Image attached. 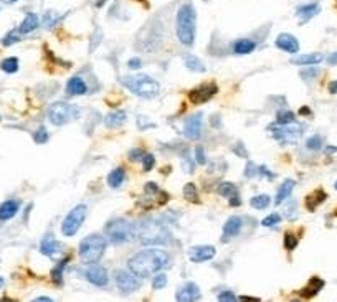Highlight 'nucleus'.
Segmentation results:
<instances>
[{
    "label": "nucleus",
    "instance_id": "obj_14",
    "mask_svg": "<svg viewBox=\"0 0 337 302\" xmlns=\"http://www.w3.org/2000/svg\"><path fill=\"white\" fill-rule=\"evenodd\" d=\"M202 119H204L202 113L192 114V116H188L187 118L185 126H184V134L188 137V139L195 141L202 135Z\"/></svg>",
    "mask_w": 337,
    "mask_h": 302
},
{
    "label": "nucleus",
    "instance_id": "obj_1",
    "mask_svg": "<svg viewBox=\"0 0 337 302\" xmlns=\"http://www.w3.org/2000/svg\"><path fill=\"white\" fill-rule=\"evenodd\" d=\"M168 261H171V256L165 251L157 248H147L136 253L127 261V266H129V271L136 274L139 279H146L156 276L162 269H165L168 266Z\"/></svg>",
    "mask_w": 337,
    "mask_h": 302
},
{
    "label": "nucleus",
    "instance_id": "obj_11",
    "mask_svg": "<svg viewBox=\"0 0 337 302\" xmlns=\"http://www.w3.org/2000/svg\"><path fill=\"white\" fill-rule=\"evenodd\" d=\"M85 278L90 281L91 284L98 286V287H104L109 283V274H107L106 267L99 266V264H90L85 271Z\"/></svg>",
    "mask_w": 337,
    "mask_h": 302
},
{
    "label": "nucleus",
    "instance_id": "obj_41",
    "mask_svg": "<svg viewBox=\"0 0 337 302\" xmlns=\"http://www.w3.org/2000/svg\"><path fill=\"white\" fill-rule=\"evenodd\" d=\"M20 33L17 32V30H13V32H10V33H7V37L2 40V45L4 46H12L13 43H17V42H20Z\"/></svg>",
    "mask_w": 337,
    "mask_h": 302
},
{
    "label": "nucleus",
    "instance_id": "obj_54",
    "mask_svg": "<svg viewBox=\"0 0 337 302\" xmlns=\"http://www.w3.org/2000/svg\"><path fill=\"white\" fill-rule=\"evenodd\" d=\"M32 302H53V299H51V297H46V296H40V297H37V299H33Z\"/></svg>",
    "mask_w": 337,
    "mask_h": 302
},
{
    "label": "nucleus",
    "instance_id": "obj_52",
    "mask_svg": "<svg viewBox=\"0 0 337 302\" xmlns=\"http://www.w3.org/2000/svg\"><path fill=\"white\" fill-rule=\"evenodd\" d=\"M327 63L329 65H337V51H334V53H331L327 57Z\"/></svg>",
    "mask_w": 337,
    "mask_h": 302
},
{
    "label": "nucleus",
    "instance_id": "obj_31",
    "mask_svg": "<svg viewBox=\"0 0 337 302\" xmlns=\"http://www.w3.org/2000/svg\"><path fill=\"white\" fill-rule=\"evenodd\" d=\"M218 194L221 197H227V198H233L238 195V188L237 185L232 183V182H221L218 185Z\"/></svg>",
    "mask_w": 337,
    "mask_h": 302
},
{
    "label": "nucleus",
    "instance_id": "obj_45",
    "mask_svg": "<svg viewBox=\"0 0 337 302\" xmlns=\"http://www.w3.org/2000/svg\"><path fill=\"white\" fill-rule=\"evenodd\" d=\"M195 160H197L200 166H205V162H207V159H205V150H204V147H195Z\"/></svg>",
    "mask_w": 337,
    "mask_h": 302
},
{
    "label": "nucleus",
    "instance_id": "obj_39",
    "mask_svg": "<svg viewBox=\"0 0 337 302\" xmlns=\"http://www.w3.org/2000/svg\"><path fill=\"white\" fill-rule=\"evenodd\" d=\"M165 286H167V276H165V274H162V272L156 274L154 279H152V287H154V289H162V287H165Z\"/></svg>",
    "mask_w": 337,
    "mask_h": 302
},
{
    "label": "nucleus",
    "instance_id": "obj_29",
    "mask_svg": "<svg viewBox=\"0 0 337 302\" xmlns=\"http://www.w3.org/2000/svg\"><path fill=\"white\" fill-rule=\"evenodd\" d=\"M126 119H127V114L124 111H113L106 116L104 122L107 127H121L126 122Z\"/></svg>",
    "mask_w": 337,
    "mask_h": 302
},
{
    "label": "nucleus",
    "instance_id": "obj_26",
    "mask_svg": "<svg viewBox=\"0 0 337 302\" xmlns=\"http://www.w3.org/2000/svg\"><path fill=\"white\" fill-rule=\"evenodd\" d=\"M294 185H296V182L294 180H285L281 185H279V188H278V194H276V198H274V205H281L285 200H288V197L291 195V191H293V188H294Z\"/></svg>",
    "mask_w": 337,
    "mask_h": 302
},
{
    "label": "nucleus",
    "instance_id": "obj_51",
    "mask_svg": "<svg viewBox=\"0 0 337 302\" xmlns=\"http://www.w3.org/2000/svg\"><path fill=\"white\" fill-rule=\"evenodd\" d=\"M258 174H260V175H266V177L269 178V180H273V177H274V175H273V174L269 172V170H268V169L265 167V166L258 167Z\"/></svg>",
    "mask_w": 337,
    "mask_h": 302
},
{
    "label": "nucleus",
    "instance_id": "obj_43",
    "mask_svg": "<svg viewBox=\"0 0 337 302\" xmlns=\"http://www.w3.org/2000/svg\"><path fill=\"white\" fill-rule=\"evenodd\" d=\"M279 222H281V216H279L278 213H271V215H268L265 219H263L261 225H263V226H266V228H269V226L278 225Z\"/></svg>",
    "mask_w": 337,
    "mask_h": 302
},
{
    "label": "nucleus",
    "instance_id": "obj_37",
    "mask_svg": "<svg viewBox=\"0 0 337 302\" xmlns=\"http://www.w3.org/2000/svg\"><path fill=\"white\" fill-rule=\"evenodd\" d=\"M298 243H299L298 236L293 235L291 231H288L286 235H285V248H286L288 251H293L296 246H298Z\"/></svg>",
    "mask_w": 337,
    "mask_h": 302
},
{
    "label": "nucleus",
    "instance_id": "obj_44",
    "mask_svg": "<svg viewBox=\"0 0 337 302\" xmlns=\"http://www.w3.org/2000/svg\"><path fill=\"white\" fill-rule=\"evenodd\" d=\"M218 302H238V299L232 291H223L218 294Z\"/></svg>",
    "mask_w": 337,
    "mask_h": 302
},
{
    "label": "nucleus",
    "instance_id": "obj_57",
    "mask_svg": "<svg viewBox=\"0 0 337 302\" xmlns=\"http://www.w3.org/2000/svg\"><path fill=\"white\" fill-rule=\"evenodd\" d=\"M240 300H241V302H260V299H258V297H248V296L240 297Z\"/></svg>",
    "mask_w": 337,
    "mask_h": 302
},
{
    "label": "nucleus",
    "instance_id": "obj_62",
    "mask_svg": "<svg viewBox=\"0 0 337 302\" xmlns=\"http://www.w3.org/2000/svg\"><path fill=\"white\" fill-rule=\"evenodd\" d=\"M334 188H335V190H337V182H335V183H334Z\"/></svg>",
    "mask_w": 337,
    "mask_h": 302
},
{
    "label": "nucleus",
    "instance_id": "obj_2",
    "mask_svg": "<svg viewBox=\"0 0 337 302\" xmlns=\"http://www.w3.org/2000/svg\"><path fill=\"white\" fill-rule=\"evenodd\" d=\"M175 30L177 38L184 46H192L195 42V33H197V12L192 4H184L177 12L175 20Z\"/></svg>",
    "mask_w": 337,
    "mask_h": 302
},
{
    "label": "nucleus",
    "instance_id": "obj_32",
    "mask_svg": "<svg viewBox=\"0 0 337 302\" xmlns=\"http://www.w3.org/2000/svg\"><path fill=\"white\" fill-rule=\"evenodd\" d=\"M269 203H271V198H269V195H266V194L255 195L250 200V205L256 210H265L266 207H269Z\"/></svg>",
    "mask_w": 337,
    "mask_h": 302
},
{
    "label": "nucleus",
    "instance_id": "obj_20",
    "mask_svg": "<svg viewBox=\"0 0 337 302\" xmlns=\"http://www.w3.org/2000/svg\"><path fill=\"white\" fill-rule=\"evenodd\" d=\"M321 12V7L318 2H311V4H306V5H301L298 7V17L301 18V23H306L309 22L313 17H316L318 13Z\"/></svg>",
    "mask_w": 337,
    "mask_h": 302
},
{
    "label": "nucleus",
    "instance_id": "obj_25",
    "mask_svg": "<svg viewBox=\"0 0 337 302\" xmlns=\"http://www.w3.org/2000/svg\"><path fill=\"white\" fill-rule=\"evenodd\" d=\"M255 48H256V42H253L250 38H240L232 45L233 53H237V54H248L255 51Z\"/></svg>",
    "mask_w": 337,
    "mask_h": 302
},
{
    "label": "nucleus",
    "instance_id": "obj_49",
    "mask_svg": "<svg viewBox=\"0 0 337 302\" xmlns=\"http://www.w3.org/2000/svg\"><path fill=\"white\" fill-rule=\"evenodd\" d=\"M55 22H57L55 13H53V12H48V13H46V17H45V25H46V26H51Z\"/></svg>",
    "mask_w": 337,
    "mask_h": 302
},
{
    "label": "nucleus",
    "instance_id": "obj_38",
    "mask_svg": "<svg viewBox=\"0 0 337 302\" xmlns=\"http://www.w3.org/2000/svg\"><path fill=\"white\" fill-rule=\"evenodd\" d=\"M306 147L309 150H319L322 147V137L321 135H313L306 141Z\"/></svg>",
    "mask_w": 337,
    "mask_h": 302
},
{
    "label": "nucleus",
    "instance_id": "obj_6",
    "mask_svg": "<svg viewBox=\"0 0 337 302\" xmlns=\"http://www.w3.org/2000/svg\"><path fill=\"white\" fill-rule=\"evenodd\" d=\"M136 235H137L136 225L131 223L129 219L114 218L106 225V239L113 244H124L134 239Z\"/></svg>",
    "mask_w": 337,
    "mask_h": 302
},
{
    "label": "nucleus",
    "instance_id": "obj_23",
    "mask_svg": "<svg viewBox=\"0 0 337 302\" xmlns=\"http://www.w3.org/2000/svg\"><path fill=\"white\" fill-rule=\"evenodd\" d=\"M324 287V281L321 278H311V281L306 284L304 289L301 291V296L306 297V299H311L314 296H318V292Z\"/></svg>",
    "mask_w": 337,
    "mask_h": 302
},
{
    "label": "nucleus",
    "instance_id": "obj_16",
    "mask_svg": "<svg viewBox=\"0 0 337 302\" xmlns=\"http://www.w3.org/2000/svg\"><path fill=\"white\" fill-rule=\"evenodd\" d=\"M269 129L274 130L276 139H289V141H296L302 134V130H304L302 124H288V126H281L279 129L271 126Z\"/></svg>",
    "mask_w": 337,
    "mask_h": 302
},
{
    "label": "nucleus",
    "instance_id": "obj_9",
    "mask_svg": "<svg viewBox=\"0 0 337 302\" xmlns=\"http://www.w3.org/2000/svg\"><path fill=\"white\" fill-rule=\"evenodd\" d=\"M114 281H116L118 289L123 294H131L141 287V279L136 274H132L131 271H126V269H118L114 272Z\"/></svg>",
    "mask_w": 337,
    "mask_h": 302
},
{
    "label": "nucleus",
    "instance_id": "obj_18",
    "mask_svg": "<svg viewBox=\"0 0 337 302\" xmlns=\"http://www.w3.org/2000/svg\"><path fill=\"white\" fill-rule=\"evenodd\" d=\"M274 45L279 48L281 51L286 53H298L299 51V42L298 38L291 33H279L278 38H276Z\"/></svg>",
    "mask_w": 337,
    "mask_h": 302
},
{
    "label": "nucleus",
    "instance_id": "obj_12",
    "mask_svg": "<svg viewBox=\"0 0 337 302\" xmlns=\"http://www.w3.org/2000/svg\"><path fill=\"white\" fill-rule=\"evenodd\" d=\"M217 255V250L210 244H202V246H193V248L188 250V258H190L192 263H207L215 258Z\"/></svg>",
    "mask_w": 337,
    "mask_h": 302
},
{
    "label": "nucleus",
    "instance_id": "obj_46",
    "mask_svg": "<svg viewBox=\"0 0 337 302\" xmlns=\"http://www.w3.org/2000/svg\"><path fill=\"white\" fill-rule=\"evenodd\" d=\"M144 150H141V149H134V150H131L129 152V160H132V162H136V160H143V157H144Z\"/></svg>",
    "mask_w": 337,
    "mask_h": 302
},
{
    "label": "nucleus",
    "instance_id": "obj_3",
    "mask_svg": "<svg viewBox=\"0 0 337 302\" xmlns=\"http://www.w3.org/2000/svg\"><path fill=\"white\" fill-rule=\"evenodd\" d=\"M121 83L126 89H129L132 94L139 96L143 99H154L160 91L159 81H156L149 74H129L121 78Z\"/></svg>",
    "mask_w": 337,
    "mask_h": 302
},
{
    "label": "nucleus",
    "instance_id": "obj_24",
    "mask_svg": "<svg viewBox=\"0 0 337 302\" xmlns=\"http://www.w3.org/2000/svg\"><path fill=\"white\" fill-rule=\"evenodd\" d=\"M324 60L321 53H309V54H301V57H296L291 60L293 65H301V66H314L319 65L321 61Z\"/></svg>",
    "mask_w": 337,
    "mask_h": 302
},
{
    "label": "nucleus",
    "instance_id": "obj_50",
    "mask_svg": "<svg viewBox=\"0 0 337 302\" xmlns=\"http://www.w3.org/2000/svg\"><path fill=\"white\" fill-rule=\"evenodd\" d=\"M157 190H159V188H157V185L154 183V182L146 183V191H147V194H159Z\"/></svg>",
    "mask_w": 337,
    "mask_h": 302
},
{
    "label": "nucleus",
    "instance_id": "obj_55",
    "mask_svg": "<svg viewBox=\"0 0 337 302\" xmlns=\"http://www.w3.org/2000/svg\"><path fill=\"white\" fill-rule=\"evenodd\" d=\"M329 93H331V94H335V93H337V81H332V83H329Z\"/></svg>",
    "mask_w": 337,
    "mask_h": 302
},
{
    "label": "nucleus",
    "instance_id": "obj_10",
    "mask_svg": "<svg viewBox=\"0 0 337 302\" xmlns=\"http://www.w3.org/2000/svg\"><path fill=\"white\" fill-rule=\"evenodd\" d=\"M217 93H218V86L215 83H204L188 93V99L193 104H202V102L210 101Z\"/></svg>",
    "mask_w": 337,
    "mask_h": 302
},
{
    "label": "nucleus",
    "instance_id": "obj_53",
    "mask_svg": "<svg viewBox=\"0 0 337 302\" xmlns=\"http://www.w3.org/2000/svg\"><path fill=\"white\" fill-rule=\"evenodd\" d=\"M240 205H241V200H240L238 195L233 197V198H230V207H240Z\"/></svg>",
    "mask_w": 337,
    "mask_h": 302
},
{
    "label": "nucleus",
    "instance_id": "obj_59",
    "mask_svg": "<svg viewBox=\"0 0 337 302\" xmlns=\"http://www.w3.org/2000/svg\"><path fill=\"white\" fill-rule=\"evenodd\" d=\"M299 113H301V114H304V116H307V114H309V107H302V109H299Z\"/></svg>",
    "mask_w": 337,
    "mask_h": 302
},
{
    "label": "nucleus",
    "instance_id": "obj_47",
    "mask_svg": "<svg viewBox=\"0 0 337 302\" xmlns=\"http://www.w3.org/2000/svg\"><path fill=\"white\" fill-rule=\"evenodd\" d=\"M256 172H258V167L255 166V163H248L246 166V169H245V177H248V178H251V177H255L256 175Z\"/></svg>",
    "mask_w": 337,
    "mask_h": 302
},
{
    "label": "nucleus",
    "instance_id": "obj_17",
    "mask_svg": "<svg viewBox=\"0 0 337 302\" xmlns=\"http://www.w3.org/2000/svg\"><path fill=\"white\" fill-rule=\"evenodd\" d=\"M241 226H243V219L240 216H230L223 225V230H221V241H228L230 238H235L240 235Z\"/></svg>",
    "mask_w": 337,
    "mask_h": 302
},
{
    "label": "nucleus",
    "instance_id": "obj_30",
    "mask_svg": "<svg viewBox=\"0 0 337 302\" xmlns=\"http://www.w3.org/2000/svg\"><path fill=\"white\" fill-rule=\"evenodd\" d=\"M20 68V63H18V58L15 57H10V58H5L2 63H0V70L7 74H13L17 73Z\"/></svg>",
    "mask_w": 337,
    "mask_h": 302
},
{
    "label": "nucleus",
    "instance_id": "obj_33",
    "mask_svg": "<svg viewBox=\"0 0 337 302\" xmlns=\"http://www.w3.org/2000/svg\"><path fill=\"white\" fill-rule=\"evenodd\" d=\"M185 66L190 71H195V73H204L207 70L205 65L202 63V60L195 58V57H185Z\"/></svg>",
    "mask_w": 337,
    "mask_h": 302
},
{
    "label": "nucleus",
    "instance_id": "obj_27",
    "mask_svg": "<svg viewBox=\"0 0 337 302\" xmlns=\"http://www.w3.org/2000/svg\"><path fill=\"white\" fill-rule=\"evenodd\" d=\"M326 198H327V194L322 188L313 191V194H309L306 197V207H307V210H311V211L316 210L322 202L326 200Z\"/></svg>",
    "mask_w": 337,
    "mask_h": 302
},
{
    "label": "nucleus",
    "instance_id": "obj_19",
    "mask_svg": "<svg viewBox=\"0 0 337 302\" xmlns=\"http://www.w3.org/2000/svg\"><path fill=\"white\" fill-rule=\"evenodd\" d=\"M66 93L70 96H83L88 93V85L81 76H71L66 83Z\"/></svg>",
    "mask_w": 337,
    "mask_h": 302
},
{
    "label": "nucleus",
    "instance_id": "obj_8",
    "mask_svg": "<svg viewBox=\"0 0 337 302\" xmlns=\"http://www.w3.org/2000/svg\"><path fill=\"white\" fill-rule=\"evenodd\" d=\"M88 215V207L85 203L76 205L68 215L65 216L63 223H62V233L65 236H75L78 230L81 228V225L85 223Z\"/></svg>",
    "mask_w": 337,
    "mask_h": 302
},
{
    "label": "nucleus",
    "instance_id": "obj_4",
    "mask_svg": "<svg viewBox=\"0 0 337 302\" xmlns=\"http://www.w3.org/2000/svg\"><path fill=\"white\" fill-rule=\"evenodd\" d=\"M107 248V239L104 235L93 233L88 235L81 243H79V258L85 264H98V261L104 256Z\"/></svg>",
    "mask_w": 337,
    "mask_h": 302
},
{
    "label": "nucleus",
    "instance_id": "obj_15",
    "mask_svg": "<svg viewBox=\"0 0 337 302\" xmlns=\"http://www.w3.org/2000/svg\"><path fill=\"white\" fill-rule=\"evenodd\" d=\"M40 251H42V255H45L46 258H58L63 251V244L60 241H57L53 235H46L42 239Z\"/></svg>",
    "mask_w": 337,
    "mask_h": 302
},
{
    "label": "nucleus",
    "instance_id": "obj_40",
    "mask_svg": "<svg viewBox=\"0 0 337 302\" xmlns=\"http://www.w3.org/2000/svg\"><path fill=\"white\" fill-rule=\"evenodd\" d=\"M141 162H143L146 172H149V170H152L154 166H156V157H154L152 154H149V152H146L144 157H143V160H141Z\"/></svg>",
    "mask_w": 337,
    "mask_h": 302
},
{
    "label": "nucleus",
    "instance_id": "obj_56",
    "mask_svg": "<svg viewBox=\"0 0 337 302\" xmlns=\"http://www.w3.org/2000/svg\"><path fill=\"white\" fill-rule=\"evenodd\" d=\"M301 74H302L304 78H306V76H316V74H318V70H307V71H302Z\"/></svg>",
    "mask_w": 337,
    "mask_h": 302
},
{
    "label": "nucleus",
    "instance_id": "obj_28",
    "mask_svg": "<svg viewBox=\"0 0 337 302\" xmlns=\"http://www.w3.org/2000/svg\"><path fill=\"white\" fill-rule=\"evenodd\" d=\"M124 180H126V172L123 167H116L107 175V185H109L111 188H119L121 185L124 183Z\"/></svg>",
    "mask_w": 337,
    "mask_h": 302
},
{
    "label": "nucleus",
    "instance_id": "obj_5",
    "mask_svg": "<svg viewBox=\"0 0 337 302\" xmlns=\"http://www.w3.org/2000/svg\"><path fill=\"white\" fill-rule=\"evenodd\" d=\"M137 236L143 244H165L171 241V233L167 231L165 226L156 222V219L147 218L144 222H141L137 226Z\"/></svg>",
    "mask_w": 337,
    "mask_h": 302
},
{
    "label": "nucleus",
    "instance_id": "obj_58",
    "mask_svg": "<svg viewBox=\"0 0 337 302\" xmlns=\"http://www.w3.org/2000/svg\"><path fill=\"white\" fill-rule=\"evenodd\" d=\"M326 152H327V154H335V152H337V147H327Z\"/></svg>",
    "mask_w": 337,
    "mask_h": 302
},
{
    "label": "nucleus",
    "instance_id": "obj_21",
    "mask_svg": "<svg viewBox=\"0 0 337 302\" xmlns=\"http://www.w3.org/2000/svg\"><path fill=\"white\" fill-rule=\"evenodd\" d=\"M38 25H40V18H38V15L37 13H26L25 15V18H23V22L20 23V26H18V33L20 35H26V33H32L33 30H37L38 29Z\"/></svg>",
    "mask_w": 337,
    "mask_h": 302
},
{
    "label": "nucleus",
    "instance_id": "obj_61",
    "mask_svg": "<svg viewBox=\"0 0 337 302\" xmlns=\"http://www.w3.org/2000/svg\"><path fill=\"white\" fill-rule=\"evenodd\" d=\"M2 286H4V279H2V278H0V287H2Z\"/></svg>",
    "mask_w": 337,
    "mask_h": 302
},
{
    "label": "nucleus",
    "instance_id": "obj_22",
    "mask_svg": "<svg viewBox=\"0 0 337 302\" xmlns=\"http://www.w3.org/2000/svg\"><path fill=\"white\" fill-rule=\"evenodd\" d=\"M20 203L17 200H7L0 205V222H9L10 218H13L18 213Z\"/></svg>",
    "mask_w": 337,
    "mask_h": 302
},
{
    "label": "nucleus",
    "instance_id": "obj_35",
    "mask_svg": "<svg viewBox=\"0 0 337 302\" xmlns=\"http://www.w3.org/2000/svg\"><path fill=\"white\" fill-rule=\"evenodd\" d=\"M66 263H68V258H66L65 261H62V263H60L55 269L51 271V279L57 286H62V283H63V271H65Z\"/></svg>",
    "mask_w": 337,
    "mask_h": 302
},
{
    "label": "nucleus",
    "instance_id": "obj_48",
    "mask_svg": "<svg viewBox=\"0 0 337 302\" xmlns=\"http://www.w3.org/2000/svg\"><path fill=\"white\" fill-rule=\"evenodd\" d=\"M127 66L131 68V70H139L141 66H143V60L141 58H131L127 61Z\"/></svg>",
    "mask_w": 337,
    "mask_h": 302
},
{
    "label": "nucleus",
    "instance_id": "obj_7",
    "mask_svg": "<svg viewBox=\"0 0 337 302\" xmlns=\"http://www.w3.org/2000/svg\"><path fill=\"white\" fill-rule=\"evenodd\" d=\"M46 116H48V121L53 126L60 127V126L70 124V122L76 121L79 118V107L65 101H57L48 107Z\"/></svg>",
    "mask_w": 337,
    "mask_h": 302
},
{
    "label": "nucleus",
    "instance_id": "obj_60",
    "mask_svg": "<svg viewBox=\"0 0 337 302\" xmlns=\"http://www.w3.org/2000/svg\"><path fill=\"white\" fill-rule=\"evenodd\" d=\"M2 2H4V4H15L17 0H2Z\"/></svg>",
    "mask_w": 337,
    "mask_h": 302
},
{
    "label": "nucleus",
    "instance_id": "obj_36",
    "mask_svg": "<svg viewBox=\"0 0 337 302\" xmlns=\"http://www.w3.org/2000/svg\"><path fill=\"white\" fill-rule=\"evenodd\" d=\"M293 122H294V113L291 111H279L276 114V124L288 126V124H293Z\"/></svg>",
    "mask_w": 337,
    "mask_h": 302
},
{
    "label": "nucleus",
    "instance_id": "obj_34",
    "mask_svg": "<svg viewBox=\"0 0 337 302\" xmlns=\"http://www.w3.org/2000/svg\"><path fill=\"white\" fill-rule=\"evenodd\" d=\"M184 197H185V200L190 202V203H200V198H199V194H197V187H195L193 183H185Z\"/></svg>",
    "mask_w": 337,
    "mask_h": 302
},
{
    "label": "nucleus",
    "instance_id": "obj_13",
    "mask_svg": "<svg viewBox=\"0 0 337 302\" xmlns=\"http://www.w3.org/2000/svg\"><path fill=\"white\" fill-rule=\"evenodd\" d=\"M200 287L195 283H187L177 289L175 300L177 302H197L200 299Z\"/></svg>",
    "mask_w": 337,
    "mask_h": 302
},
{
    "label": "nucleus",
    "instance_id": "obj_42",
    "mask_svg": "<svg viewBox=\"0 0 337 302\" xmlns=\"http://www.w3.org/2000/svg\"><path fill=\"white\" fill-rule=\"evenodd\" d=\"M33 139H35V142H38V144H45L50 139V135H48V132H46V129L42 126V127H38L35 134H33Z\"/></svg>",
    "mask_w": 337,
    "mask_h": 302
}]
</instances>
